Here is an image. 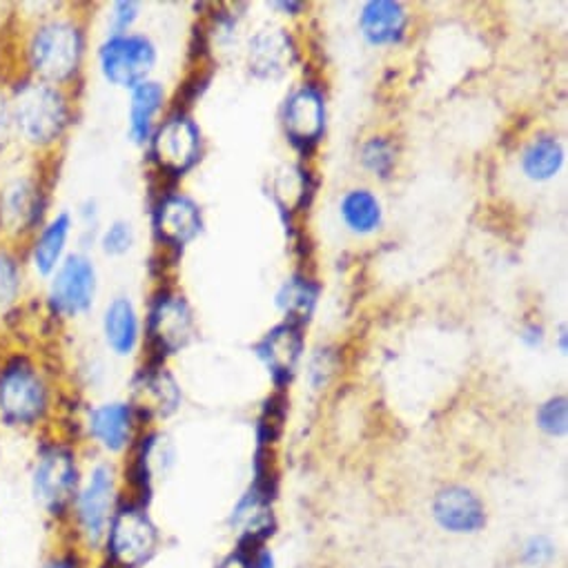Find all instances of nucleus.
Returning a JSON list of instances; mask_svg holds the SVG:
<instances>
[{
	"label": "nucleus",
	"mask_w": 568,
	"mask_h": 568,
	"mask_svg": "<svg viewBox=\"0 0 568 568\" xmlns=\"http://www.w3.org/2000/svg\"><path fill=\"white\" fill-rule=\"evenodd\" d=\"M83 479L79 450L70 439H43L30 468V493L41 515L61 532Z\"/></svg>",
	"instance_id": "f257e3e1"
},
{
	"label": "nucleus",
	"mask_w": 568,
	"mask_h": 568,
	"mask_svg": "<svg viewBox=\"0 0 568 568\" xmlns=\"http://www.w3.org/2000/svg\"><path fill=\"white\" fill-rule=\"evenodd\" d=\"M52 408L50 382L30 357L14 355L0 364V428L37 433L48 424Z\"/></svg>",
	"instance_id": "f03ea898"
},
{
	"label": "nucleus",
	"mask_w": 568,
	"mask_h": 568,
	"mask_svg": "<svg viewBox=\"0 0 568 568\" xmlns=\"http://www.w3.org/2000/svg\"><path fill=\"white\" fill-rule=\"evenodd\" d=\"M119 501L121 477L116 466L110 459L94 462L88 470H83L81 486L61 535L90 555H97Z\"/></svg>",
	"instance_id": "7ed1b4c3"
},
{
	"label": "nucleus",
	"mask_w": 568,
	"mask_h": 568,
	"mask_svg": "<svg viewBox=\"0 0 568 568\" xmlns=\"http://www.w3.org/2000/svg\"><path fill=\"white\" fill-rule=\"evenodd\" d=\"M10 103L19 141L34 150H50L63 139L72 114L63 88L30 77L14 88Z\"/></svg>",
	"instance_id": "20e7f679"
},
{
	"label": "nucleus",
	"mask_w": 568,
	"mask_h": 568,
	"mask_svg": "<svg viewBox=\"0 0 568 568\" xmlns=\"http://www.w3.org/2000/svg\"><path fill=\"white\" fill-rule=\"evenodd\" d=\"M161 550V530L148 504L121 495L99 552L97 568H145Z\"/></svg>",
	"instance_id": "39448f33"
},
{
	"label": "nucleus",
	"mask_w": 568,
	"mask_h": 568,
	"mask_svg": "<svg viewBox=\"0 0 568 568\" xmlns=\"http://www.w3.org/2000/svg\"><path fill=\"white\" fill-rule=\"evenodd\" d=\"M85 57V37L72 19H48L39 23L26 48L32 79L63 88L77 79Z\"/></svg>",
	"instance_id": "423d86ee"
},
{
	"label": "nucleus",
	"mask_w": 568,
	"mask_h": 568,
	"mask_svg": "<svg viewBox=\"0 0 568 568\" xmlns=\"http://www.w3.org/2000/svg\"><path fill=\"white\" fill-rule=\"evenodd\" d=\"M154 65L156 45L145 34H110L99 48V70L103 79L121 90H134L150 81Z\"/></svg>",
	"instance_id": "0eeeda50"
},
{
	"label": "nucleus",
	"mask_w": 568,
	"mask_h": 568,
	"mask_svg": "<svg viewBox=\"0 0 568 568\" xmlns=\"http://www.w3.org/2000/svg\"><path fill=\"white\" fill-rule=\"evenodd\" d=\"M99 291L97 267L90 256L74 252L63 258L57 272L50 276L48 306L54 317L77 320L94 306Z\"/></svg>",
	"instance_id": "6e6552de"
},
{
	"label": "nucleus",
	"mask_w": 568,
	"mask_h": 568,
	"mask_svg": "<svg viewBox=\"0 0 568 568\" xmlns=\"http://www.w3.org/2000/svg\"><path fill=\"white\" fill-rule=\"evenodd\" d=\"M150 145L154 163L161 172L183 176L201 159L203 139L199 125L187 114L176 112L156 125Z\"/></svg>",
	"instance_id": "1a4fd4ad"
},
{
	"label": "nucleus",
	"mask_w": 568,
	"mask_h": 568,
	"mask_svg": "<svg viewBox=\"0 0 568 568\" xmlns=\"http://www.w3.org/2000/svg\"><path fill=\"white\" fill-rule=\"evenodd\" d=\"M148 339L163 359L181 353L194 339V315L190 304L174 293H161L148 313Z\"/></svg>",
	"instance_id": "9d476101"
},
{
	"label": "nucleus",
	"mask_w": 568,
	"mask_h": 568,
	"mask_svg": "<svg viewBox=\"0 0 568 568\" xmlns=\"http://www.w3.org/2000/svg\"><path fill=\"white\" fill-rule=\"evenodd\" d=\"M45 190L34 176H17L0 190V230L12 239L37 234L45 223Z\"/></svg>",
	"instance_id": "9b49d317"
},
{
	"label": "nucleus",
	"mask_w": 568,
	"mask_h": 568,
	"mask_svg": "<svg viewBox=\"0 0 568 568\" xmlns=\"http://www.w3.org/2000/svg\"><path fill=\"white\" fill-rule=\"evenodd\" d=\"M283 132L302 154L313 152L326 132V97L317 85L297 88L281 112Z\"/></svg>",
	"instance_id": "f8f14e48"
},
{
	"label": "nucleus",
	"mask_w": 568,
	"mask_h": 568,
	"mask_svg": "<svg viewBox=\"0 0 568 568\" xmlns=\"http://www.w3.org/2000/svg\"><path fill=\"white\" fill-rule=\"evenodd\" d=\"M139 417L130 402H105L92 406L85 417V435L105 455H123L136 442Z\"/></svg>",
	"instance_id": "ddd939ff"
},
{
	"label": "nucleus",
	"mask_w": 568,
	"mask_h": 568,
	"mask_svg": "<svg viewBox=\"0 0 568 568\" xmlns=\"http://www.w3.org/2000/svg\"><path fill=\"white\" fill-rule=\"evenodd\" d=\"M430 510L439 528L453 535H473L486 526V504L475 490L462 484L439 488Z\"/></svg>",
	"instance_id": "4468645a"
},
{
	"label": "nucleus",
	"mask_w": 568,
	"mask_h": 568,
	"mask_svg": "<svg viewBox=\"0 0 568 568\" xmlns=\"http://www.w3.org/2000/svg\"><path fill=\"white\" fill-rule=\"evenodd\" d=\"M256 357L263 362L267 368L274 386L278 390L286 388L302 362L304 355V335L302 326H295L291 322L274 326L256 346H254Z\"/></svg>",
	"instance_id": "2eb2a0df"
},
{
	"label": "nucleus",
	"mask_w": 568,
	"mask_h": 568,
	"mask_svg": "<svg viewBox=\"0 0 568 568\" xmlns=\"http://www.w3.org/2000/svg\"><path fill=\"white\" fill-rule=\"evenodd\" d=\"M139 422H154L174 415L181 406V388L163 366L143 368L132 384V402Z\"/></svg>",
	"instance_id": "dca6fc26"
},
{
	"label": "nucleus",
	"mask_w": 568,
	"mask_h": 568,
	"mask_svg": "<svg viewBox=\"0 0 568 568\" xmlns=\"http://www.w3.org/2000/svg\"><path fill=\"white\" fill-rule=\"evenodd\" d=\"M152 225L163 245L181 250L194 241L203 227L201 207L181 192L165 194L154 207Z\"/></svg>",
	"instance_id": "f3484780"
},
{
	"label": "nucleus",
	"mask_w": 568,
	"mask_h": 568,
	"mask_svg": "<svg viewBox=\"0 0 568 568\" xmlns=\"http://www.w3.org/2000/svg\"><path fill=\"white\" fill-rule=\"evenodd\" d=\"M295 63V43L283 30H263L252 37L247 65L256 79L274 81Z\"/></svg>",
	"instance_id": "a211bd4d"
},
{
	"label": "nucleus",
	"mask_w": 568,
	"mask_h": 568,
	"mask_svg": "<svg viewBox=\"0 0 568 568\" xmlns=\"http://www.w3.org/2000/svg\"><path fill=\"white\" fill-rule=\"evenodd\" d=\"M408 30V14L402 3L393 0H371L362 8L359 32L373 48H388L404 41Z\"/></svg>",
	"instance_id": "6ab92c4d"
},
{
	"label": "nucleus",
	"mask_w": 568,
	"mask_h": 568,
	"mask_svg": "<svg viewBox=\"0 0 568 568\" xmlns=\"http://www.w3.org/2000/svg\"><path fill=\"white\" fill-rule=\"evenodd\" d=\"M72 214L59 212L37 230L30 247V263L39 276H52L57 267L63 263V258L68 256L65 252L68 241L72 236Z\"/></svg>",
	"instance_id": "aec40b11"
},
{
	"label": "nucleus",
	"mask_w": 568,
	"mask_h": 568,
	"mask_svg": "<svg viewBox=\"0 0 568 568\" xmlns=\"http://www.w3.org/2000/svg\"><path fill=\"white\" fill-rule=\"evenodd\" d=\"M101 328H103L105 346L112 355L130 357L139 348L141 322L130 297H114L105 306Z\"/></svg>",
	"instance_id": "412c9836"
},
{
	"label": "nucleus",
	"mask_w": 568,
	"mask_h": 568,
	"mask_svg": "<svg viewBox=\"0 0 568 568\" xmlns=\"http://www.w3.org/2000/svg\"><path fill=\"white\" fill-rule=\"evenodd\" d=\"M165 105V88L156 81H145L130 90V108H128V134L136 145L150 143L156 119Z\"/></svg>",
	"instance_id": "4be33fe9"
},
{
	"label": "nucleus",
	"mask_w": 568,
	"mask_h": 568,
	"mask_svg": "<svg viewBox=\"0 0 568 568\" xmlns=\"http://www.w3.org/2000/svg\"><path fill=\"white\" fill-rule=\"evenodd\" d=\"M521 172L532 183L552 181L564 165V145L552 134H537L521 152Z\"/></svg>",
	"instance_id": "5701e85b"
},
{
	"label": "nucleus",
	"mask_w": 568,
	"mask_h": 568,
	"mask_svg": "<svg viewBox=\"0 0 568 568\" xmlns=\"http://www.w3.org/2000/svg\"><path fill=\"white\" fill-rule=\"evenodd\" d=\"M339 216L353 234L371 236L384 223V207L377 194L366 187H355L344 194L339 203Z\"/></svg>",
	"instance_id": "b1692460"
},
{
	"label": "nucleus",
	"mask_w": 568,
	"mask_h": 568,
	"mask_svg": "<svg viewBox=\"0 0 568 568\" xmlns=\"http://www.w3.org/2000/svg\"><path fill=\"white\" fill-rule=\"evenodd\" d=\"M320 288L306 276H291L276 293V306L286 315V322L302 326L308 324L317 306Z\"/></svg>",
	"instance_id": "393cba45"
},
{
	"label": "nucleus",
	"mask_w": 568,
	"mask_h": 568,
	"mask_svg": "<svg viewBox=\"0 0 568 568\" xmlns=\"http://www.w3.org/2000/svg\"><path fill=\"white\" fill-rule=\"evenodd\" d=\"M23 291V265L14 250L0 245V315L12 311Z\"/></svg>",
	"instance_id": "a878e982"
},
{
	"label": "nucleus",
	"mask_w": 568,
	"mask_h": 568,
	"mask_svg": "<svg viewBox=\"0 0 568 568\" xmlns=\"http://www.w3.org/2000/svg\"><path fill=\"white\" fill-rule=\"evenodd\" d=\"M37 568H97L94 555L59 532V541L45 548Z\"/></svg>",
	"instance_id": "bb28decb"
},
{
	"label": "nucleus",
	"mask_w": 568,
	"mask_h": 568,
	"mask_svg": "<svg viewBox=\"0 0 568 568\" xmlns=\"http://www.w3.org/2000/svg\"><path fill=\"white\" fill-rule=\"evenodd\" d=\"M395 161H397L395 145L384 136H373L362 148V163L375 176L386 179L393 172Z\"/></svg>",
	"instance_id": "cd10ccee"
},
{
	"label": "nucleus",
	"mask_w": 568,
	"mask_h": 568,
	"mask_svg": "<svg viewBox=\"0 0 568 568\" xmlns=\"http://www.w3.org/2000/svg\"><path fill=\"white\" fill-rule=\"evenodd\" d=\"M568 408H566V397H550L537 408L535 422L541 433L548 437H561L566 433V422H568Z\"/></svg>",
	"instance_id": "c85d7f7f"
},
{
	"label": "nucleus",
	"mask_w": 568,
	"mask_h": 568,
	"mask_svg": "<svg viewBox=\"0 0 568 568\" xmlns=\"http://www.w3.org/2000/svg\"><path fill=\"white\" fill-rule=\"evenodd\" d=\"M134 243H136V232L128 221H112L101 232V247L108 256H123L134 247Z\"/></svg>",
	"instance_id": "c756f323"
},
{
	"label": "nucleus",
	"mask_w": 568,
	"mask_h": 568,
	"mask_svg": "<svg viewBox=\"0 0 568 568\" xmlns=\"http://www.w3.org/2000/svg\"><path fill=\"white\" fill-rule=\"evenodd\" d=\"M283 422H286V410H283V404H276V399H270L258 419V444L261 446L272 444L281 435Z\"/></svg>",
	"instance_id": "7c9ffc66"
},
{
	"label": "nucleus",
	"mask_w": 568,
	"mask_h": 568,
	"mask_svg": "<svg viewBox=\"0 0 568 568\" xmlns=\"http://www.w3.org/2000/svg\"><path fill=\"white\" fill-rule=\"evenodd\" d=\"M555 555V546L548 537L544 535H535L530 537L524 548H521V559L528 564V566H544L552 559Z\"/></svg>",
	"instance_id": "2f4dec72"
},
{
	"label": "nucleus",
	"mask_w": 568,
	"mask_h": 568,
	"mask_svg": "<svg viewBox=\"0 0 568 568\" xmlns=\"http://www.w3.org/2000/svg\"><path fill=\"white\" fill-rule=\"evenodd\" d=\"M14 139H17V132H14V119H12V103H10V97L0 90V156L10 150Z\"/></svg>",
	"instance_id": "473e14b6"
},
{
	"label": "nucleus",
	"mask_w": 568,
	"mask_h": 568,
	"mask_svg": "<svg viewBox=\"0 0 568 568\" xmlns=\"http://www.w3.org/2000/svg\"><path fill=\"white\" fill-rule=\"evenodd\" d=\"M139 19V3H132V0H121V3L112 6V23L114 30L110 34H128L132 26Z\"/></svg>",
	"instance_id": "72a5a7b5"
},
{
	"label": "nucleus",
	"mask_w": 568,
	"mask_h": 568,
	"mask_svg": "<svg viewBox=\"0 0 568 568\" xmlns=\"http://www.w3.org/2000/svg\"><path fill=\"white\" fill-rule=\"evenodd\" d=\"M519 339L526 348H539L544 344V328L539 324H526L519 333Z\"/></svg>",
	"instance_id": "f704fd0d"
},
{
	"label": "nucleus",
	"mask_w": 568,
	"mask_h": 568,
	"mask_svg": "<svg viewBox=\"0 0 568 568\" xmlns=\"http://www.w3.org/2000/svg\"><path fill=\"white\" fill-rule=\"evenodd\" d=\"M216 568H252V561H250V550H241L236 548L234 552H230L227 557H223L219 561Z\"/></svg>",
	"instance_id": "c9c22d12"
},
{
	"label": "nucleus",
	"mask_w": 568,
	"mask_h": 568,
	"mask_svg": "<svg viewBox=\"0 0 568 568\" xmlns=\"http://www.w3.org/2000/svg\"><path fill=\"white\" fill-rule=\"evenodd\" d=\"M559 348H561V353H566V328H561V335H559Z\"/></svg>",
	"instance_id": "e433bc0d"
},
{
	"label": "nucleus",
	"mask_w": 568,
	"mask_h": 568,
	"mask_svg": "<svg viewBox=\"0 0 568 568\" xmlns=\"http://www.w3.org/2000/svg\"><path fill=\"white\" fill-rule=\"evenodd\" d=\"M0 459H3V446H0Z\"/></svg>",
	"instance_id": "4c0bfd02"
},
{
	"label": "nucleus",
	"mask_w": 568,
	"mask_h": 568,
	"mask_svg": "<svg viewBox=\"0 0 568 568\" xmlns=\"http://www.w3.org/2000/svg\"><path fill=\"white\" fill-rule=\"evenodd\" d=\"M384 568H395V566H384Z\"/></svg>",
	"instance_id": "58836bf2"
}]
</instances>
